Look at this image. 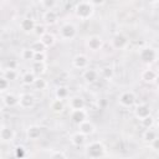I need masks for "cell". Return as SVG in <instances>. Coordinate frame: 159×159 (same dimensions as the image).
<instances>
[{
  "instance_id": "obj_1",
  "label": "cell",
  "mask_w": 159,
  "mask_h": 159,
  "mask_svg": "<svg viewBox=\"0 0 159 159\" xmlns=\"http://www.w3.org/2000/svg\"><path fill=\"white\" fill-rule=\"evenodd\" d=\"M94 6L92 4V1H78L75 5V16L77 19H80L81 21L88 20L89 17H92V15L94 14Z\"/></svg>"
},
{
  "instance_id": "obj_2",
  "label": "cell",
  "mask_w": 159,
  "mask_h": 159,
  "mask_svg": "<svg viewBox=\"0 0 159 159\" xmlns=\"http://www.w3.org/2000/svg\"><path fill=\"white\" fill-rule=\"evenodd\" d=\"M106 153V148L102 142L94 140L86 145V155L91 159H101Z\"/></svg>"
},
{
  "instance_id": "obj_3",
  "label": "cell",
  "mask_w": 159,
  "mask_h": 159,
  "mask_svg": "<svg viewBox=\"0 0 159 159\" xmlns=\"http://www.w3.org/2000/svg\"><path fill=\"white\" fill-rule=\"evenodd\" d=\"M139 58L143 63L145 65H152L157 61L158 58V52L154 47H150V46H145V47H142L139 50Z\"/></svg>"
},
{
  "instance_id": "obj_4",
  "label": "cell",
  "mask_w": 159,
  "mask_h": 159,
  "mask_svg": "<svg viewBox=\"0 0 159 159\" xmlns=\"http://www.w3.org/2000/svg\"><path fill=\"white\" fill-rule=\"evenodd\" d=\"M58 35L65 41L73 40L77 35V27L72 22H65V24L61 25V27L58 30Z\"/></svg>"
},
{
  "instance_id": "obj_5",
  "label": "cell",
  "mask_w": 159,
  "mask_h": 159,
  "mask_svg": "<svg viewBox=\"0 0 159 159\" xmlns=\"http://www.w3.org/2000/svg\"><path fill=\"white\" fill-rule=\"evenodd\" d=\"M135 99H137V97H135L134 92H132V91H123V92L118 96V102H119V104H120L122 107H125V108H129V107L134 106Z\"/></svg>"
},
{
  "instance_id": "obj_6",
  "label": "cell",
  "mask_w": 159,
  "mask_h": 159,
  "mask_svg": "<svg viewBox=\"0 0 159 159\" xmlns=\"http://www.w3.org/2000/svg\"><path fill=\"white\" fill-rule=\"evenodd\" d=\"M19 97V107L22 108V109H30L35 106V97L31 94V93H27V92H24L21 94L17 96Z\"/></svg>"
},
{
  "instance_id": "obj_7",
  "label": "cell",
  "mask_w": 159,
  "mask_h": 159,
  "mask_svg": "<svg viewBox=\"0 0 159 159\" xmlns=\"http://www.w3.org/2000/svg\"><path fill=\"white\" fill-rule=\"evenodd\" d=\"M134 116H135V118L142 120V119L152 116V109L147 103H139L134 108Z\"/></svg>"
},
{
  "instance_id": "obj_8",
  "label": "cell",
  "mask_w": 159,
  "mask_h": 159,
  "mask_svg": "<svg viewBox=\"0 0 159 159\" xmlns=\"http://www.w3.org/2000/svg\"><path fill=\"white\" fill-rule=\"evenodd\" d=\"M77 125H78V132L82 133L84 137H88V135H92V134L96 133V125L91 120H88V119L81 122Z\"/></svg>"
},
{
  "instance_id": "obj_9",
  "label": "cell",
  "mask_w": 159,
  "mask_h": 159,
  "mask_svg": "<svg viewBox=\"0 0 159 159\" xmlns=\"http://www.w3.org/2000/svg\"><path fill=\"white\" fill-rule=\"evenodd\" d=\"M15 138V132L11 127L9 125H0V140L4 142V143H7V142H12Z\"/></svg>"
},
{
  "instance_id": "obj_10",
  "label": "cell",
  "mask_w": 159,
  "mask_h": 159,
  "mask_svg": "<svg viewBox=\"0 0 159 159\" xmlns=\"http://www.w3.org/2000/svg\"><path fill=\"white\" fill-rule=\"evenodd\" d=\"M88 57L84 53H77L72 58V66L78 70H86L88 67Z\"/></svg>"
},
{
  "instance_id": "obj_11",
  "label": "cell",
  "mask_w": 159,
  "mask_h": 159,
  "mask_svg": "<svg viewBox=\"0 0 159 159\" xmlns=\"http://www.w3.org/2000/svg\"><path fill=\"white\" fill-rule=\"evenodd\" d=\"M127 45H128V37H127L124 34L118 32V34H116V35L112 37V46H113L114 48L122 50V48H124Z\"/></svg>"
},
{
  "instance_id": "obj_12",
  "label": "cell",
  "mask_w": 159,
  "mask_h": 159,
  "mask_svg": "<svg viewBox=\"0 0 159 159\" xmlns=\"http://www.w3.org/2000/svg\"><path fill=\"white\" fill-rule=\"evenodd\" d=\"M70 119L75 124H80L81 122L87 119V112L86 109H71L70 112Z\"/></svg>"
},
{
  "instance_id": "obj_13",
  "label": "cell",
  "mask_w": 159,
  "mask_h": 159,
  "mask_svg": "<svg viewBox=\"0 0 159 159\" xmlns=\"http://www.w3.org/2000/svg\"><path fill=\"white\" fill-rule=\"evenodd\" d=\"M58 20V15L55 10H45L43 14H42V21L45 25L47 26H52L57 22Z\"/></svg>"
},
{
  "instance_id": "obj_14",
  "label": "cell",
  "mask_w": 159,
  "mask_h": 159,
  "mask_svg": "<svg viewBox=\"0 0 159 159\" xmlns=\"http://www.w3.org/2000/svg\"><path fill=\"white\" fill-rule=\"evenodd\" d=\"M86 45H87V47H88L89 50H92V51H98V50L102 47V45H103V40H102V37L98 36V35H92V36H89V37L87 39Z\"/></svg>"
},
{
  "instance_id": "obj_15",
  "label": "cell",
  "mask_w": 159,
  "mask_h": 159,
  "mask_svg": "<svg viewBox=\"0 0 159 159\" xmlns=\"http://www.w3.org/2000/svg\"><path fill=\"white\" fill-rule=\"evenodd\" d=\"M158 78V73L157 71H154L153 68H145L144 71H142L140 73V80L145 83H154Z\"/></svg>"
},
{
  "instance_id": "obj_16",
  "label": "cell",
  "mask_w": 159,
  "mask_h": 159,
  "mask_svg": "<svg viewBox=\"0 0 159 159\" xmlns=\"http://www.w3.org/2000/svg\"><path fill=\"white\" fill-rule=\"evenodd\" d=\"M41 134H42V128H41L40 125H37V124H31V125H29L27 129H26V137H27V139H30V140H36V139H39V138L41 137Z\"/></svg>"
},
{
  "instance_id": "obj_17",
  "label": "cell",
  "mask_w": 159,
  "mask_h": 159,
  "mask_svg": "<svg viewBox=\"0 0 159 159\" xmlns=\"http://www.w3.org/2000/svg\"><path fill=\"white\" fill-rule=\"evenodd\" d=\"M98 77H99V73H98V71H97L96 68H89V67H87V68L83 71V73H82V78H83L87 83H94V82L98 80Z\"/></svg>"
},
{
  "instance_id": "obj_18",
  "label": "cell",
  "mask_w": 159,
  "mask_h": 159,
  "mask_svg": "<svg viewBox=\"0 0 159 159\" xmlns=\"http://www.w3.org/2000/svg\"><path fill=\"white\" fill-rule=\"evenodd\" d=\"M68 106L71 109H84L86 107V102L83 99V97L81 96H73L68 99Z\"/></svg>"
},
{
  "instance_id": "obj_19",
  "label": "cell",
  "mask_w": 159,
  "mask_h": 159,
  "mask_svg": "<svg viewBox=\"0 0 159 159\" xmlns=\"http://www.w3.org/2000/svg\"><path fill=\"white\" fill-rule=\"evenodd\" d=\"M35 26H36V22H35V20L31 19V17H24V19H21V21H20V29H21L24 32H34Z\"/></svg>"
},
{
  "instance_id": "obj_20",
  "label": "cell",
  "mask_w": 159,
  "mask_h": 159,
  "mask_svg": "<svg viewBox=\"0 0 159 159\" xmlns=\"http://www.w3.org/2000/svg\"><path fill=\"white\" fill-rule=\"evenodd\" d=\"M2 104L5 107H9V108H14L19 104V97L15 94V93H6L2 98Z\"/></svg>"
},
{
  "instance_id": "obj_21",
  "label": "cell",
  "mask_w": 159,
  "mask_h": 159,
  "mask_svg": "<svg viewBox=\"0 0 159 159\" xmlns=\"http://www.w3.org/2000/svg\"><path fill=\"white\" fill-rule=\"evenodd\" d=\"M39 40L42 42V45H43L46 48L53 46L55 42H56V39H55L53 34H51V32H48V31H46V32H43L42 35H40V39H39Z\"/></svg>"
},
{
  "instance_id": "obj_22",
  "label": "cell",
  "mask_w": 159,
  "mask_h": 159,
  "mask_svg": "<svg viewBox=\"0 0 159 159\" xmlns=\"http://www.w3.org/2000/svg\"><path fill=\"white\" fill-rule=\"evenodd\" d=\"M70 142H71V144L75 145V147H82V145L84 144V142H86V137H84L82 133H80V132L77 130V132H75V133L70 137Z\"/></svg>"
},
{
  "instance_id": "obj_23",
  "label": "cell",
  "mask_w": 159,
  "mask_h": 159,
  "mask_svg": "<svg viewBox=\"0 0 159 159\" xmlns=\"http://www.w3.org/2000/svg\"><path fill=\"white\" fill-rule=\"evenodd\" d=\"M35 80H36V75H35L32 71H26V72L21 76V81H22V83L26 84V86H32L34 82H35Z\"/></svg>"
},
{
  "instance_id": "obj_24",
  "label": "cell",
  "mask_w": 159,
  "mask_h": 159,
  "mask_svg": "<svg viewBox=\"0 0 159 159\" xmlns=\"http://www.w3.org/2000/svg\"><path fill=\"white\" fill-rule=\"evenodd\" d=\"M158 138V133H157V130H154V129H152V128H148V129H145L144 130V133H143V140L145 142V143H152L154 139H157Z\"/></svg>"
},
{
  "instance_id": "obj_25",
  "label": "cell",
  "mask_w": 159,
  "mask_h": 159,
  "mask_svg": "<svg viewBox=\"0 0 159 159\" xmlns=\"http://www.w3.org/2000/svg\"><path fill=\"white\" fill-rule=\"evenodd\" d=\"M68 94H70V91H68V88H67L66 86H60V87H57L56 91H55L56 98H57V99H61V101L66 99V98L68 97Z\"/></svg>"
},
{
  "instance_id": "obj_26",
  "label": "cell",
  "mask_w": 159,
  "mask_h": 159,
  "mask_svg": "<svg viewBox=\"0 0 159 159\" xmlns=\"http://www.w3.org/2000/svg\"><path fill=\"white\" fill-rule=\"evenodd\" d=\"M50 108H51V111L52 112H55V113H61L62 111H63V108H65V104H63V101H61V99H53L51 103H50Z\"/></svg>"
},
{
  "instance_id": "obj_27",
  "label": "cell",
  "mask_w": 159,
  "mask_h": 159,
  "mask_svg": "<svg viewBox=\"0 0 159 159\" xmlns=\"http://www.w3.org/2000/svg\"><path fill=\"white\" fill-rule=\"evenodd\" d=\"M31 71L40 77V75L45 73V71H46V63L45 62H34V65L31 67Z\"/></svg>"
},
{
  "instance_id": "obj_28",
  "label": "cell",
  "mask_w": 159,
  "mask_h": 159,
  "mask_svg": "<svg viewBox=\"0 0 159 159\" xmlns=\"http://www.w3.org/2000/svg\"><path fill=\"white\" fill-rule=\"evenodd\" d=\"M99 76L102 78H106V80H112L113 76H114V72H113V68L109 67V66H104L101 68V71H98Z\"/></svg>"
},
{
  "instance_id": "obj_29",
  "label": "cell",
  "mask_w": 159,
  "mask_h": 159,
  "mask_svg": "<svg viewBox=\"0 0 159 159\" xmlns=\"http://www.w3.org/2000/svg\"><path fill=\"white\" fill-rule=\"evenodd\" d=\"M20 56L24 61H34V56H35V52L30 48V47H26V48H22L21 52H20Z\"/></svg>"
},
{
  "instance_id": "obj_30",
  "label": "cell",
  "mask_w": 159,
  "mask_h": 159,
  "mask_svg": "<svg viewBox=\"0 0 159 159\" xmlns=\"http://www.w3.org/2000/svg\"><path fill=\"white\" fill-rule=\"evenodd\" d=\"M17 76H19L17 71H16V70H10V68H5L4 75H2V77H4L5 80H7L9 82H10V81H15V80L17 78Z\"/></svg>"
},
{
  "instance_id": "obj_31",
  "label": "cell",
  "mask_w": 159,
  "mask_h": 159,
  "mask_svg": "<svg viewBox=\"0 0 159 159\" xmlns=\"http://www.w3.org/2000/svg\"><path fill=\"white\" fill-rule=\"evenodd\" d=\"M30 48H31V50H32L35 53H37V52H45V50H46V47L42 45V42H41L40 40L34 41V42L31 43Z\"/></svg>"
},
{
  "instance_id": "obj_32",
  "label": "cell",
  "mask_w": 159,
  "mask_h": 159,
  "mask_svg": "<svg viewBox=\"0 0 159 159\" xmlns=\"http://www.w3.org/2000/svg\"><path fill=\"white\" fill-rule=\"evenodd\" d=\"M32 86H34L36 89L42 91V89H45V88L47 87V82H46V80H43L42 77H36V80H35V82H34Z\"/></svg>"
},
{
  "instance_id": "obj_33",
  "label": "cell",
  "mask_w": 159,
  "mask_h": 159,
  "mask_svg": "<svg viewBox=\"0 0 159 159\" xmlns=\"http://www.w3.org/2000/svg\"><path fill=\"white\" fill-rule=\"evenodd\" d=\"M14 155L16 159H25L26 157V149L24 145H17L14 150Z\"/></svg>"
},
{
  "instance_id": "obj_34",
  "label": "cell",
  "mask_w": 159,
  "mask_h": 159,
  "mask_svg": "<svg viewBox=\"0 0 159 159\" xmlns=\"http://www.w3.org/2000/svg\"><path fill=\"white\" fill-rule=\"evenodd\" d=\"M40 5L45 10H53V7L57 5V2L55 0H42V1H40Z\"/></svg>"
},
{
  "instance_id": "obj_35",
  "label": "cell",
  "mask_w": 159,
  "mask_h": 159,
  "mask_svg": "<svg viewBox=\"0 0 159 159\" xmlns=\"http://www.w3.org/2000/svg\"><path fill=\"white\" fill-rule=\"evenodd\" d=\"M50 159H67L66 154L61 150H53L51 154H50Z\"/></svg>"
},
{
  "instance_id": "obj_36",
  "label": "cell",
  "mask_w": 159,
  "mask_h": 159,
  "mask_svg": "<svg viewBox=\"0 0 159 159\" xmlns=\"http://www.w3.org/2000/svg\"><path fill=\"white\" fill-rule=\"evenodd\" d=\"M140 123H142V125H143L145 129H148V128H152V125H153V123H154V119H153L152 116H149V117L142 119Z\"/></svg>"
},
{
  "instance_id": "obj_37",
  "label": "cell",
  "mask_w": 159,
  "mask_h": 159,
  "mask_svg": "<svg viewBox=\"0 0 159 159\" xmlns=\"http://www.w3.org/2000/svg\"><path fill=\"white\" fill-rule=\"evenodd\" d=\"M46 61V53L45 52H37L34 56V62H45Z\"/></svg>"
},
{
  "instance_id": "obj_38",
  "label": "cell",
  "mask_w": 159,
  "mask_h": 159,
  "mask_svg": "<svg viewBox=\"0 0 159 159\" xmlns=\"http://www.w3.org/2000/svg\"><path fill=\"white\" fill-rule=\"evenodd\" d=\"M9 84H10V82L7 80H5L4 77H0V92L6 91L9 88Z\"/></svg>"
},
{
  "instance_id": "obj_39",
  "label": "cell",
  "mask_w": 159,
  "mask_h": 159,
  "mask_svg": "<svg viewBox=\"0 0 159 159\" xmlns=\"http://www.w3.org/2000/svg\"><path fill=\"white\" fill-rule=\"evenodd\" d=\"M149 147L154 150V152H157L158 150V148H159V139L157 138V139H154L152 143H149Z\"/></svg>"
},
{
  "instance_id": "obj_40",
  "label": "cell",
  "mask_w": 159,
  "mask_h": 159,
  "mask_svg": "<svg viewBox=\"0 0 159 159\" xmlns=\"http://www.w3.org/2000/svg\"><path fill=\"white\" fill-rule=\"evenodd\" d=\"M34 31H35L37 35H42L43 32H46V31H45V27H43V25H36Z\"/></svg>"
},
{
  "instance_id": "obj_41",
  "label": "cell",
  "mask_w": 159,
  "mask_h": 159,
  "mask_svg": "<svg viewBox=\"0 0 159 159\" xmlns=\"http://www.w3.org/2000/svg\"><path fill=\"white\" fill-rule=\"evenodd\" d=\"M6 68H10V70H16L17 68V62L15 60H10L7 62V67Z\"/></svg>"
},
{
  "instance_id": "obj_42",
  "label": "cell",
  "mask_w": 159,
  "mask_h": 159,
  "mask_svg": "<svg viewBox=\"0 0 159 159\" xmlns=\"http://www.w3.org/2000/svg\"><path fill=\"white\" fill-rule=\"evenodd\" d=\"M1 109H2V103L0 102V112H1Z\"/></svg>"
},
{
  "instance_id": "obj_43",
  "label": "cell",
  "mask_w": 159,
  "mask_h": 159,
  "mask_svg": "<svg viewBox=\"0 0 159 159\" xmlns=\"http://www.w3.org/2000/svg\"><path fill=\"white\" fill-rule=\"evenodd\" d=\"M0 159H1V152H0Z\"/></svg>"
}]
</instances>
